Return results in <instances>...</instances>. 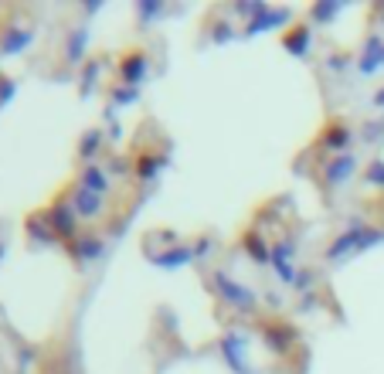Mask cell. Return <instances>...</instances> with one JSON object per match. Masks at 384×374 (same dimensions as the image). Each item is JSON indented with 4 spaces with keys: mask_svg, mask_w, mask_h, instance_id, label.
Wrapping results in <instances>:
<instances>
[{
    "mask_svg": "<svg viewBox=\"0 0 384 374\" xmlns=\"http://www.w3.org/2000/svg\"><path fill=\"white\" fill-rule=\"evenodd\" d=\"M378 102H381V106H384V92H381V96H378Z\"/></svg>",
    "mask_w": 384,
    "mask_h": 374,
    "instance_id": "6da1fadb",
    "label": "cell"
}]
</instances>
